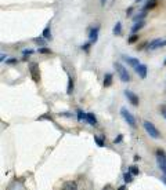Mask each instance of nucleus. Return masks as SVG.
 <instances>
[{
	"instance_id": "nucleus-8",
	"label": "nucleus",
	"mask_w": 166,
	"mask_h": 190,
	"mask_svg": "<svg viewBox=\"0 0 166 190\" xmlns=\"http://www.w3.org/2000/svg\"><path fill=\"white\" fill-rule=\"evenodd\" d=\"M122 59L124 61V62L127 63L129 66H132V68H136V66L140 63V61H138V58H133V57H127V55H122Z\"/></svg>"
},
{
	"instance_id": "nucleus-20",
	"label": "nucleus",
	"mask_w": 166,
	"mask_h": 190,
	"mask_svg": "<svg viewBox=\"0 0 166 190\" xmlns=\"http://www.w3.org/2000/svg\"><path fill=\"white\" fill-rule=\"evenodd\" d=\"M133 173L132 172H129V171H127V172H124L123 173V181H124V183H132L133 182Z\"/></svg>"
},
{
	"instance_id": "nucleus-9",
	"label": "nucleus",
	"mask_w": 166,
	"mask_h": 190,
	"mask_svg": "<svg viewBox=\"0 0 166 190\" xmlns=\"http://www.w3.org/2000/svg\"><path fill=\"white\" fill-rule=\"evenodd\" d=\"M156 164L163 173H166V154L165 156H156Z\"/></svg>"
},
{
	"instance_id": "nucleus-43",
	"label": "nucleus",
	"mask_w": 166,
	"mask_h": 190,
	"mask_svg": "<svg viewBox=\"0 0 166 190\" xmlns=\"http://www.w3.org/2000/svg\"><path fill=\"white\" fill-rule=\"evenodd\" d=\"M138 2H141V0H136V3H138Z\"/></svg>"
},
{
	"instance_id": "nucleus-14",
	"label": "nucleus",
	"mask_w": 166,
	"mask_h": 190,
	"mask_svg": "<svg viewBox=\"0 0 166 190\" xmlns=\"http://www.w3.org/2000/svg\"><path fill=\"white\" fill-rule=\"evenodd\" d=\"M86 121H87L90 125L96 127L97 125V118L96 116H94V113H87V117H86Z\"/></svg>"
},
{
	"instance_id": "nucleus-40",
	"label": "nucleus",
	"mask_w": 166,
	"mask_h": 190,
	"mask_svg": "<svg viewBox=\"0 0 166 190\" xmlns=\"http://www.w3.org/2000/svg\"><path fill=\"white\" fill-rule=\"evenodd\" d=\"M22 61H24V62H26V61H28V57H26V55H24V57H22Z\"/></svg>"
},
{
	"instance_id": "nucleus-27",
	"label": "nucleus",
	"mask_w": 166,
	"mask_h": 190,
	"mask_svg": "<svg viewBox=\"0 0 166 190\" xmlns=\"http://www.w3.org/2000/svg\"><path fill=\"white\" fill-rule=\"evenodd\" d=\"M18 63V59L17 58H10V59H6V65H15Z\"/></svg>"
},
{
	"instance_id": "nucleus-7",
	"label": "nucleus",
	"mask_w": 166,
	"mask_h": 190,
	"mask_svg": "<svg viewBox=\"0 0 166 190\" xmlns=\"http://www.w3.org/2000/svg\"><path fill=\"white\" fill-rule=\"evenodd\" d=\"M134 70L141 79H145L147 77V65H144V63H138L134 68Z\"/></svg>"
},
{
	"instance_id": "nucleus-25",
	"label": "nucleus",
	"mask_w": 166,
	"mask_h": 190,
	"mask_svg": "<svg viewBox=\"0 0 166 190\" xmlns=\"http://www.w3.org/2000/svg\"><path fill=\"white\" fill-rule=\"evenodd\" d=\"M76 187H77L76 182H66L64 184V189H76Z\"/></svg>"
},
{
	"instance_id": "nucleus-15",
	"label": "nucleus",
	"mask_w": 166,
	"mask_h": 190,
	"mask_svg": "<svg viewBox=\"0 0 166 190\" xmlns=\"http://www.w3.org/2000/svg\"><path fill=\"white\" fill-rule=\"evenodd\" d=\"M42 36H43L44 39H47V40H51V39H53V36H51V28H50V25H47V26L43 29V33H42Z\"/></svg>"
},
{
	"instance_id": "nucleus-2",
	"label": "nucleus",
	"mask_w": 166,
	"mask_h": 190,
	"mask_svg": "<svg viewBox=\"0 0 166 190\" xmlns=\"http://www.w3.org/2000/svg\"><path fill=\"white\" fill-rule=\"evenodd\" d=\"M143 127H144V129H145V132L151 138H154V139H159L160 138V132L158 131V128L151 123V121H148V120L143 121Z\"/></svg>"
},
{
	"instance_id": "nucleus-18",
	"label": "nucleus",
	"mask_w": 166,
	"mask_h": 190,
	"mask_svg": "<svg viewBox=\"0 0 166 190\" xmlns=\"http://www.w3.org/2000/svg\"><path fill=\"white\" fill-rule=\"evenodd\" d=\"M112 33H113V35H115V36H119V35H121V33H122V24H121V22H116V24H115V26H113V29H112Z\"/></svg>"
},
{
	"instance_id": "nucleus-12",
	"label": "nucleus",
	"mask_w": 166,
	"mask_h": 190,
	"mask_svg": "<svg viewBox=\"0 0 166 190\" xmlns=\"http://www.w3.org/2000/svg\"><path fill=\"white\" fill-rule=\"evenodd\" d=\"M156 4H158V0H147V3H145V4H144L143 10H145V11L152 10V8H155V7H156Z\"/></svg>"
},
{
	"instance_id": "nucleus-39",
	"label": "nucleus",
	"mask_w": 166,
	"mask_h": 190,
	"mask_svg": "<svg viewBox=\"0 0 166 190\" xmlns=\"http://www.w3.org/2000/svg\"><path fill=\"white\" fill-rule=\"evenodd\" d=\"M126 184H127V183H126ZM126 184H122V186L119 187V190H124V189H126Z\"/></svg>"
},
{
	"instance_id": "nucleus-3",
	"label": "nucleus",
	"mask_w": 166,
	"mask_h": 190,
	"mask_svg": "<svg viewBox=\"0 0 166 190\" xmlns=\"http://www.w3.org/2000/svg\"><path fill=\"white\" fill-rule=\"evenodd\" d=\"M121 114H122V117H123V120L126 121L132 128H134L136 127V118H134V116L126 109V107H121Z\"/></svg>"
},
{
	"instance_id": "nucleus-37",
	"label": "nucleus",
	"mask_w": 166,
	"mask_h": 190,
	"mask_svg": "<svg viewBox=\"0 0 166 190\" xmlns=\"http://www.w3.org/2000/svg\"><path fill=\"white\" fill-rule=\"evenodd\" d=\"M60 114H62V116H65V117H71L72 114H69L68 112H64V113H60Z\"/></svg>"
},
{
	"instance_id": "nucleus-22",
	"label": "nucleus",
	"mask_w": 166,
	"mask_h": 190,
	"mask_svg": "<svg viewBox=\"0 0 166 190\" xmlns=\"http://www.w3.org/2000/svg\"><path fill=\"white\" fill-rule=\"evenodd\" d=\"M138 39H140V36H138L137 33H133V35L127 39V43H129V44H134L136 41H138Z\"/></svg>"
},
{
	"instance_id": "nucleus-34",
	"label": "nucleus",
	"mask_w": 166,
	"mask_h": 190,
	"mask_svg": "<svg viewBox=\"0 0 166 190\" xmlns=\"http://www.w3.org/2000/svg\"><path fill=\"white\" fill-rule=\"evenodd\" d=\"M132 13H133V7H129V8L126 10V15L130 17V15H132Z\"/></svg>"
},
{
	"instance_id": "nucleus-42",
	"label": "nucleus",
	"mask_w": 166,
	"mask_h": 190,
	"mask_svg": "<svg viewBox=\"0 0 166 190\" xmlns=\"http://www.w3.org/2000/svg\"><path fill=\"white\" fill-rule=\"evenodd\" d=\"M163 65H166V58H165V61H163Z\"/></svg>"
},
{
	"instance_id": "nucleus-29",
	"label": "nucleus",
	"mask_w": 166,
	"mask_h": 190,
	"mask_svg": "<svg viewBox=\"0 0 166 190\" xmlns=\"http://www.w3.org/2000/svg\"><path fill=\"white\" fill-rule=\"evenodd\" d=\"M145 46H148V43H147V41H144V43H141L138 47H136V50H137V51H141V50H144V47H145Z\"/></svg>"
},
{
	"instance_id": "nucleus-36",
	"label": "nucleus",
	"mask_w": 166,
	"mask_h": 190,
	"mask_svg": "<svg viewBox=\"0 0 166 190\" xmlns=\"http://www.w3.org/2000/svg\"><path fill=\"white\" fill-rule=\"evenodd\" d=\"M6 58H7V55L2 54V57H0V61H2V62H4V61H6Z\"/></svg>"
},
{
	"instance_id": "nucleus-41",
	"label": "nucleus",
	"mask_w": 166,
	"mask_h": 190,
	"mask_svg": "<svg viewBox=\"0 0 166 190\" xmlns=\"http://www.w3.org/2000/svg\"><path fill=\"white\" fill-rule=\"evenodd\" d=\"M105 3H107V0H101V6H105Z\"/></svg>"
},
{
	"instance_id": "nucleus-17",
	"label": "nucleus",
	"mask_w": 166,
	"mask_h": 190,
	"mask_svg": "<svg viewBox=\"0 0 166 190\" xmlns=\"http://www.w3.org/2000/svg\"><path fill=\"white\" fill-rule=\"evenodd\" d=\"M147 17V11L145 10H143L141 13H138L137 15H133V21L134 22H137V21H143L144 18Z\"/></svg>"
},
{
	"instance_id": "nucleus-31",
	"label": "nucleus",
	"mask_w": 166,
	"mask_h": 190,
	"mask_svg": "<svg viewBox=\"0 0 166 190\" xmlns=\"http://www.w3.org/2000/svg\"><path fill=\"white\" fill-rule=\"evenodd\" d=\"M160 114H162L163 118L166 120V107L165 106H160Z\"/></svg>"
},
{
	"instance_id": "nucleus-1",
	"label": "nucleus",
	"mask_w": 166,
	"mask_h": 190,
	"mask_svg": "<svg viewBox=\"0 0 166 190\" xmlns=\"http://www.w3.org/2000/svg\"><path fill=\"white\" fill-rule=\"evenodd\" d=\"M113 68L116 69V72H118V74H119V79H121L123 83H129L130 80H132L130 79L129 72H127V69L124 68L121 62H113Z\"/></svg>"
},
{
	"instance_id": "nucleus-13",
	"label": "nucleus",
	"mask_w": 166,
	"mask_h": 190,
	"mask_svg": "<svg viewBox=\"0 0 166 190\" xmlns=\"http://www.w3.org/2000/svg\"><path fill=\"white\" fill-rule=\"evenodd\" d=\"M112 73H105L104 74V87H111L112 85Z\"/></svg>"
},
{
	"instance_id": "nucleus-6",
	"label": "nucleus",
	"mask_w": 166,
	"mask_h": 190,
	"mask_svg": "<svg viewBox=\"0 0 166 190\" xmlns=\"http://www.w3.org/2000/svg\"><path fill=\"white\" fill-rule=\"evenodd\" d=\"M98 32H100V26L91 28L90 32H89V39H90V41L93 44H96L97 40H98Z\"/></svg>"
},
{
	"instance_id": "nucleus-19",
	"label": "nucleus",
	"mask_w": 166,
	"mask_h": 190,
	"mask_svg": "<svg viewBox=\"0 0 166 190\" xmlns=\"http://www.w3.org/2000/svg\"><path fill=\"white\" fill-rule=\"evenodd\" d=\"M33 43L39 44L40 47H43V46H46V44H47V39H44L43 36H42V37H35V39H33Z\"/></svg>"
},
{
	"instance_id": "nucleus-35",
	"label": "nucleus",
	"mask_w": 166,
	"mask_h": 190,
	"mask_svg": "<svg viewBox=\"0 0 166 190\" xmlns=\"http://www.w3.org/2000/svg\"><path fill=\"white\" fill-rule=\"evenodd\" d=\"M160 181H162L163 184H166V173H163V175L160 176Z\"/></svg>"
},
{
	"instance_id": "nucleus-10",
	"label": "nucleus",
	"mask_w": 166,
	"mask_h": 190,
	"mask_svg": "<svg viewBox=\"0 0 166 190\" xmlns=\"http://www.w3.org/2000/svg\"><path fill=\"white\" fill-rule=\"evenodd\" d=\"M159 47H163V40L162 39H154L152 41H149L148 43V50H156L159 48Z\"/></svg>"
},
{
	"instance_id": "nucleus-28",
	"label": "nucleus",
	"mask_w": 166,
	"mask_h": 190,
	"mask_svg": "<svg viewBox=\"0 0 166 190\" xmlns=\"http://www.w3.org/2000/svg\"><path fill=\"white\" fill-rule=\"evenodd\" d=\"M91 44H93V43H91V41H90V43H85V44H83V46H82V50H83V51H85V52H89V51H90Z\"/></svg>"
},
{
	"instance_id": "nucleus-30",
	"label": "nucleus",
	"mask_w": 166,
	"mask_h": 190,
	"mask_svg": "<svg viewBox=\"0 0 166 190\" xmlns=\"http://www.w3.org/2000/svg\"><path fill=\"white\" fill-rule=\"evenodd\" d=\"M122 139H123V135H118V138H115V139H113V143H119V142H122Z\"/></svg>"
},
{
	"instance_id": "nucleus-26",
	"label": "nucleus",
	"mask_w": 166,
	"mask_h": 190,
	"mask_svg": "<svg viewBox=\"0 0 166 190\" xmlns=\"http://www.w3.org/2000/svg\"><path fill=\"white\" fill-rule=\"evenodd\" d=\"M94 142H96V143H97V146H98V147H104V146H105L104 140H102V139H101V138L96 136V135H94Z\"/></svg>"
},
{
	"instance_id": "nucleus-32",
	"label": "nucleus",
	"mask_w": 166,
	"mask_h": 190,
	"mask_svg": "<svg viewBox=\"0 0 166 190\" xmlns=\"http://www.w3.org/2000/svg\"><path fill=\"white\" fill-rule=\"evenodd\" d=\"M22 54H24V55H32L33 54V50H24V51H22Z\"/></svg>"
},
{
	"instance_id": "nucleus-11",
	"label": "nucleus",
	"mask_w": 166,
	"mask_h": 190,
	"mask_svg": "<svg viewBox=\"0 0 166 190\" xmlns=\"http://www.w3.org/2000/svg\"><path fill=\"white\" fill-rule=\"evenodd\" d=\"M145 26V21H137V22H134V25L132 26V33H137L140 29H143V28Z\"/></svg>"
},
{
	"instance_id": "nucleus-24",
	"label": "nucleus",
	"mask_w": 166,
	"mask_h": 190,
	"mask_svg": "<svg viewBox=\"0 0 166 190\" xmlns=\"http://www.w3.org/2000/svg\"><path fill=\"white\" fill-rule=\"evenodd\" d=\"M127 171H129V172H132L133 175H138V173H140V171H138V168L136 167V165H130L129 168H127Z\"/></svg>"
},
{
	"instance_id": "nucleus-4",
	"label": "nucleus",
	"mask_w": 166,
	"mask_h": 190,
	"mask_svg": "<svg viewBox=\"0 0 166 190\" xmlns=\"http://www.w3.org/2000/svg\"><path fill=\"white\" fill-rule=\"evenodd\" d=\"M29 73H30V77H32V80L35 83L40 81V69H39V65L36 62L29 63Z\"/></svg>"
},
{
	"instance_id": "nucleus-38",
	"label": "nucleus",
	"mask_w": 166,
	"mask_h": 190,
	"mask_svg": "<svg viewBox=\"0 0 166 190\" xmlns=\"http://www.w3.org/2000/svg\"><path fill=\"white\" fill-rule=\"evenodd\" d=\"M133 158H134V161H138V160H140V156H138V154H136Z\"/></svg>"
},
{
	"instance_id": "nucleus-5",
	"label": "nucleus",
	"mask_w": 166,
	"mask_h": 190,
	"mask_svg": "<svg viewBox=\"0 0 166 190\" xmlns=\"http://www.w3.org/2000/svg\"><path fill=\"white\" fill-rule=\"evenodd\" d=\"M124 96L127 98V101L130 102V103L133 105V106H138V103H140V99H138V96L136 95L133 91H130V90H124Z\"/></svg>"
},
{
	"instance_id": "nucleus-33",
	"label": "nucleus",
	"mask_w": 166,
	"mask_h": 190,
	"mask_svg": "<svg viewBox=\"0 0 166 190\" xmlns=\"http://www.w3.org/2000/svg\"><path fill=\"white\" fill-rule=\"evenodd\" d=\"M165 151H163L162 150V149H158V150H156V156H165Z\"/></svg>"
},
{
	"instance_id": "nucleus-16",
	"label": "nucleus",
	"mask_w": 166,
	"mask_h": 190,
	"mask_svg": "<svg viewBox=\"0 0 166 190\" xmlns=\"http://www.w3.org/2000/svg\"><path fill=\"white\" fill-rule=\"evenodd\" d=\"M73 92V79L72 76H68V87H66V94L68 95H72Z\"/></svg>"
},
{
	"instance_id": "nucleus-23",
	"label": "nucleus",
	"mask_w": 166,
	"mask_h": 190,
	"mask_svg": "<svg viewBox=\"0 0 166 190\" xmlns=\"http://www.w3.org/2000/svg\"><path fill=\"white\" fill-rule=\"evenodd\" d=\"M38 51H39V54H53V51H51V50H50L49 48V47H46V46H43V47H39V50H38Z\"/></svg>"
},
{
	"instance_id": "nucleus-21",
	"label": "nucleus",
	"mask_w": 166,
	"mask_h": 190,
	"mask_svg": "<svg viewBox=\"0 0 166 190\" xmlns=\"http://www.w3.org/2000/svg\"><path fill=\"white\" fill-rule=\"evenodd\" d=\"M76 117H77V120L79 121H83V120H86V117H87V113H85L83 110H76Z\"/></svg>"
}]
</instances>
